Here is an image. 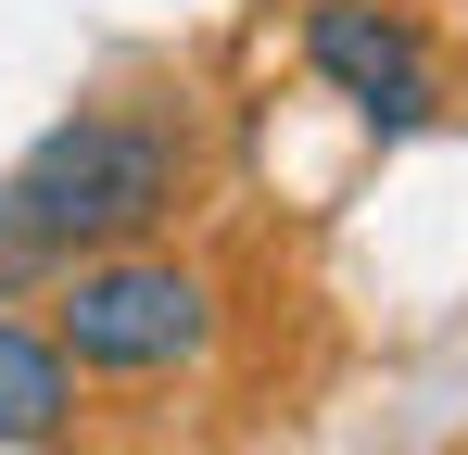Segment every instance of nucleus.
<instances>
[{"label":"nucleus","mask_w":468,"mask_h":455,"mask_svg":"<svg viewBox=\"0 0 468 455\" xmlns=\"http://www.w3.org/2000/svg\"><path fill=\"white\" fill-rule=\"evenodd\" d=\"M0 203L26 216V240L51 266L127 253V240H153L190 203V114H165V101H89V114L26 140V164L0 177Z\"/></svg>","instance_id":"nucleus-1"},{"label":"nucleus","mask_w":468,"mask_h":455,"mask_svg":"<svg viewBox=\"0 0 468 455\" xmlns=\"http://www.w3.org/2000/svg\"><path fill=\"white\" fill-rule=\"evenodd\" d=\"M51 342L77 354V379H177L216 354V279L190 253H77L51 279Z\"/></svg>","instance_id":"nucleus-2"},{"label":"nucleus","mask_w":468,"mask_h":455,"mask_svg":"<svg viewBox=\"0 0 468 455\" xmlns=\"http://www.w3.org/2000/svg\"><path fill=\"white\" fill-rule=\"evenodd\" d=\"M304 64L329 101H355L380 140H418L443 114V51L405 0H304Z\"/></svg>","instance_id":"nucleus-3"},{"label":"nucleus","mask_w":468,"mask_h":455,"mask_svg":"<svg viewBox=\"0 0 468 455\" xmlns=\"http://www.w3.org/2000/svg\"><path fill=\"white\" fill-rule=\"evenodd\" d=\"M77 430V354L38 316H0V455H38Z\"/></svg>","instance_id":"nucleus-4"},{"label":"nucleus","mask_w":468,"mask_h":455,"mask_svg":"<svg viewBox=\"0 0 468 455\" xmlns=\"http://www.w3.org/2000/svg\"><path fill=\"white\" fill-rule=\"evenodd\" d=\"M38 279H64V266L26 240V216H13V203H0V303H13V291H38Z\"/></svg>","instance_id":"nucleus-5"}]
</instances>
